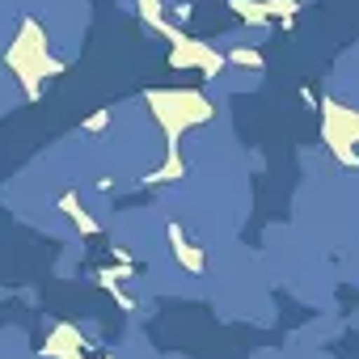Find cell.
I'll list each match as a JSON object with an SVG mask.
<instances>
[{
    "label": "cell",
    "mask_w": 359,
    "mask_h": 359,
    "mask_svg": "<svg viewBox=\"0 0 359 359\" xmlns=\"http://www.w3.org/2000/svg\"><path fill=\"white\" fill-rule=\"evenodd\" d=\"M173 68H203L208 76H216L220 72V55L212 51V47H203V43H182V47H173V60H169Z\"/></svg>",
    "instance_id": "6da1fadb"
},
{
    "label": "cell",
    "mask_w": 359,
    "mask_h": 359,
    "mask_svg": "<svg viewBox=\"0 0 359 359\" xmlns=\"http://www.w3.org/2000/svg\"><path fill=\"white\" fill-rule=\"evenodd\" d=\"M173 250H177V258H182L187 271H203V254L187 245V237H182V229H177V224H173Z\"/></svg>",
    "instance_id": "7a4b0ae2"
},
{
    "label": "cell",
    "mask_w": 359,
    "mask_h": 359,
    "mask_svg": "<svg viewBox=\"0 0 359 359\" xmlns=\"http://www.w3.org/2000/svg\"><path fill=\"white\" fill-rule=\"evenodd\" d=\"M229 64H237V68H262V60H258L254 47H237V51H229Z\"/></svg>",
    "instance_id": "3957f363"
},
{
    "label": "cell",
    "mask_w": 359,
    "mask_h": 359,
    "mask_svg": "<svg viewBox=\"0 0 359 359\" xmlns=\"http://www.w3.org/2000/svg\"><path fill=\"white\" fill-rule=\"evenodd\" d=\"M106 123H110V114H93V118H89V123H85V127H89V131H102V127H106Z\"/></svg>",
    "instance_id": "277c9868"
}]
</instances>
